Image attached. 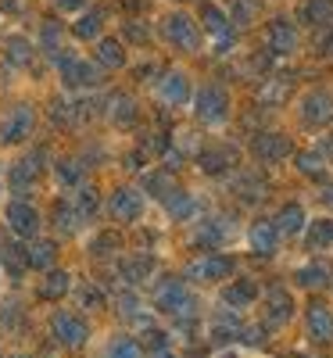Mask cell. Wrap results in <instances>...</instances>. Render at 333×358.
I'll return each instance as SVG.
<instances>
[{
	"mask_svg": "<svg viewBox=\"0 0 333 358\" xmlns=\"http://www.w3.org/2000/svg\"><path fill=\"white\" fill-rule=\"evenodd\" d=\"M54 176H57V183H65V187L83 183V169H79L72 158H65V162H54Z\"/></svg>",
	"mask_w": 333,
	"mask_h": 358,
	"instance_id": "obj_36",
	"label": "cell"
},
{
	"mask_svg": "<svg viewBox=\"0 0 333 358\" xmlns=\"http://www.w3.org/2000/svg\"><path fill=\"white\" fill-rule=\"evenodd\" d=\"M33 129H36V108L33 104H15L4 115V122H0V143L15 147V143L33 136Z\"/></svg>",
	"mask_w": 333,
	"mask_h": 358,
	"instance_id": "obj_6",
	"label": "cell"
},
{
	"mask_svg": "<svg viewBox=\"0 0 333 358\" xmlns=\"http://www.w3.org/2000/svg\"><path fill=\"white\" fill-rule=\"evenodd\" d=\"M333 18V0H305V8H301V22L309 25H323Z\"/></svg>",
	"mask_w": 333,
	"mask_h": 358,
	"instance_id": "obj_33",
	"label": "cell"
},
{
	"mask_svg": "<svg viewBox=\"0 0 333 358\" xmlns=\"http://www.w3.org/2000/svg\"><path fill=\"white\" fill-rule=\"evenodd\" d=\"M4 62L8 65H15V69H25L29 62H33V43H29L25 36H8L4 40Z\"/></svg>",
	"mask_w": 333,
	"mask_h": 358,
	"instance_id": "obj_26",
	"label": "cell"
},
{
	"mask_svg": "<svg viewBox=\"0 0 333 358\" xmlns=\"http://www.w3.org/2000/svg\"><path fill=\"white\" fill-rule=\"evenodd\" d=\"M40 43H43L47 54H57V47H62V25H57V22H43V29H40Z\"/></svg>",
	"mask_w": 333,
	"mask_h": 358,
	"instance_id": "obj_39",
	"label": "cell"
},
{
	"mask_svg": "<svg viewBox=\"0 0 333 358\" xmlns=\"http://www.w3.org/2000/svg\"><path fill=\"white\" fill-rule=\"evenodd\" d=\"M323 201H326V204H333V187H326V190H323Z\"/></svg>",
	"mask_w": 333,
	"mask_h": 358,
	"instance_id": "obj_46",
	"label": "cell"
},
{
	"mask_svg": "<svg viewBox=\"0 0 333 358\" xmlns=\"http://www.w3.org/2000/svg\"><path fill=\"white\" fill-rule=\"evenodd\" d=\"M262 315H265V326H272V330H280V326H287L294 319V294L287 287H269L262 294Z\"/></svg>",
	"mask_w": 333,
	"mask_h": 358,
	"instance_id": "obj_8",
	"label": "cell"
},
{
	"mask_svg": "<svg viewBox=\"0 0 333 358\" xmlns=\"http://www.w3.org/2000/svg\"><path fill=\"white\" fill-rule=\"evenodd\" d=\"M236 262L229 255H219V251H204L201 258H194L187 268H183V280L187 283H222L233 276Z\"/></svg>",
	"mask_w": 333,
	"mask_h": 358,
	"instance_id": "obj_2",
	"label": "cell"
},
{
	"mask_svg": "<svg viewBox=\"0 0 333 358\" xmlns=\"http://www.w3.org/2000/svg\"><path fill=\"white\" fill-rule=\"evenodd\" d=\"M72 290V276L65 268H50V273L40 280V297L43 301H62V297Z\"/></svg>",
	"mask_w": 333,
	"mask_h": 358,
	"instance_id": "obj_22",
	"label": "cell"
},
{
	"mask_svg": "<svg viewBox=\"0 0 333 358\" xmlns=\"http://www.w3.org/2000/svg\"><path fill=\"white\" fill-rule=\"evenodd\" d=\"M29 255V268H36V273H50L54 262H57V241H47V236H33L25 248Z\"/></svg>",
	"mask_w": 333,
	"mask_h": 358,
	"instance_id": "obj_17",
	"label": "cell"
},
{
	"mask_svg": "<svg viewBox=\"0 0 333 358\" xmlns=\"http://www.w3.org/2000/svg\"><path fill=\"white\" fill-rule=\"evenodd\" d=\"M57 76H62L65 86H97L101 65H90L79 54H65V57H57Z\"/></svg>",
	"mask_w": 333,
	"mask_h": 358,
	"instance_id": "obj_9",
	"label": "cell"
},
{
	"mask_svg": "<svg viewBox=\"0 0 333 358\" xmlns=\"http://www.w3.org/2000/svg\"><path fill=\"white\" fill-rule=\"evenodd\" d=\"M83 305H86V308H104V294H101V287H86V290H83Z\"/></svg>",
	"mask_w": 333,
	"mask_h": 358,
	"instance_id": "obj_43",
	"label": "cell"
},
{
	"mask_svg": "<svg viewBox=\"0 0 333 358\" xmlns=\"http://www.w3.org/2000/svg\"><path fill=\"white\" fill-rule=\"evenodd\" d=\"M155 308L162 315L176 319V322H183V319H194L197 315V297H194V290H190L187 280L169 276V280H162L155 287Z\"/></svg>",
	"mask_w": 333,
	"mask_h": 358,
	"instance_id": "obj_1",
	"label": "cell"
},
{
	"mask_svg": "<svg viewBox=\"0 0 333 358\" xmlns=\"http://www.w3.org/2000/svg\"><path fill=\"white\" fill-rule=\"evenodd\" d=\"M297 172L301 176H323L326 172V155L323 151H301L297 155Z\"/></svg>",
	"mask_w": 333,
	"mask_h": 358,
	"instance_id": "obj_35",
	"label": "cell"
},
{
	"mask_svg": "<svg viewBox=\"0 0 333 358\" xmlns=\"http://www.w3.org/2000/svg\"><path fill=\"white\" fill-rule=\"evenodd\" d=\"M118 315H122V319H143V301L133 290L118 294Z\"/></svg>",
	"mask_w": 333,
	"mask_h": 358,
	"instance_id": "obj_37",
	"label": "cell"
},
{
	"mask_svg": "<svg viewBox=\"0 0 333 358\" xmlns=\"http://www.w3.org/2000/svg\"><path fill=\"white\" fill-rule=\"evenodd\" d=\"M150 358H176V351H172V348H165V351H155Z\"/></svg>",
	"mask_w": 333,
	"mask_h": 358,
	"instance_id": "obj_45",
	"label": "cell"
},
{
	"mask_svg": "<svg viewBox=\"0 0 333 358\" xmlns=\"http://www.w3.org/2000/svg\"><path fill=\"white\" fill-rule=\"evenodd\" d=\"M50 337L62 344V348H83L90 341V322L76 312H65V308H57L50 315Z\"/></svg>",
	"mask_w": 333,
	"mask_h": 358,
	"instance_id": "obj_4",
	"label": "cell"
},
{
	"mask_svg": "<svg viewBox=\"0 0 333 358\" xmlns=\"http://www.w3.org/2000/svg\"><path fill=\"white\" fill-rule=\"evenodd\" d=\"M158 97L165 104H172V108H183L190 101V79H187V72H165L158 79Z\"/></svg>",
	"mask_w": 333,
	"mask_h": 358,
	"instance_id": "obj_14",
	"label": "cell"
},
{
	"mask_svg": "<svg viewBox=\"0 0 333 358\" xmlns=\"http://www.w3.org/2000/svg\"><path fill=\"white\" fill-rule=\"evenodd\" d=\"M309 248L312 251H330L333 248V219L309 222Z\"/></svg>",
	"mask_w": 333,
	"mask_h": 358,
	"instance_id": "obj_28",
	"label": "cell"
},
{
	"mask_svg": "<svg viewBox=\"0 0 333 358\" xmlns=\"http://www.w3.org/2000/svg\"><path fill=\"white\" fill-rule=\"evenodd\" d=\"M143 212V194L133 190V187H118L111 197H108V215L115 222H136Z\"/></svg>",
	"mask_w": 333,
	"mask_h": 358,
	"instance_id": "obj_10",
	"label": "cell"
},
{
	"mask_svg": "<svg viewBox=\"0 0 333 358\" xmlns=\"http://www.w3.org/2000/svg\"><path fill=\"white\" fill-rule=\"evenodd\" d=\"M90 251H94L97 258H104V255L118 251V233H101L97 241H94V248H90Z\"/></svg>",
	"mask_w": 333,
	"mask_h": 358,
	"instance_id": "obj_40",
	"label": "cell"
},
{
	"mask_svg": "<svg viewBox=\"0 0 333 358\" xmlns=\"http://www.w3.org/2000/svg\"><path fill=\"white\" fill-rule=\"evenodd\" d=\"M265 43H269L272 54H294V50H297V29H294L287 18H276V22L269 25Z\"/></svg>",
	"mask_w": 333,
	"mask_h": 358,
	"instance_id": "obj_18",
	"label": "cell"
},
{
	"mask_svg": "<svg viewBox=\"0 0 333 358\" xmlns=\"http://www.w3.org/2000/svg\"><path fill=\"white\" fill-rule=\"evenodd\" d=\"M0 262L8 265L11 276H22L25 268H29V255H25V248H18V244H0Z\"/></svg>",
	"mask_w": 333,
	"mask_h": 358,
	"instance_id": "obj_31",
	"label": "cell"
},
{
	"mask_svg": "<svg viewBox=\"0 0 333 358\" xmlns=\"http://www.w3.org/2000/svg\"><path fill=\"white\" fill-rule=\"evenodd\" d=\"M76 208H79L83 215H94V212H97V190H94V187H83V190H79Z\"/></svg>",
	"mask_w": 333,
	"mask_h": 358,
	"instance_id": "obj_41",
	"label": "cell"
},
{
	"mask_svg": "<svg viewBox=\"0 0 333 358\" xmlns=\"http://www.w3.org/2000/svg\"><path fill=\"white\" fill-rule=\"evenodd\" d=\"M280 229H276V222L272 219H258V222H251V229H248V244H251V251L255 255H262V258H272L276 255V248H280Z\"/></svg>",
	"mask_w": 333,
	"mask_h": 358,
	"instance_id": "obj_12",
	"label": "cell"
},
{
	"mask_svg": "<svg viewBox=\"0 0 333 358\" xmlns=\"http://www.w3.org/2000/svg\"><path fill=\"white\" fill-rule=\"evenodd\" d=\"M143 344H150V351H165L169 348V337L162 330H143Z\"/></svg>",
	"mask_w": 333,
	"mask_h": 358,
	"instance_id": "obj_42",
	"label": "cell"
},
{
	"mask_svg": "<svg viewBox=\"0 0 333 358\" xmlns=\"http://www.w3.org/2000/svg\"><path fill=\"white\" fill-rule=\"evenodd\" d=\"M290 155V143H287V136H280V133H262L258 140H255V158L258 162H283Z\"/></svg>",
	"mask_w": 333,
	"mask_h": 358,
	"instance_id": "obj_19",
	"label": "cell"
},
{
	"mask_svg": "<svg viewBox=\"0 0 333 358\" xmlns=\"http://www.w3.org/2000/svg\"><path fill=\"white\" fill-rule=\"evenodd\" d=\"M54 219H57L54 226L62 229V233H76V229L86 222V215L79 212L76 204H57V208H54Z\"/></svg>",
	"mask_w": 333,
	"mask_h": 358,
	"instance_id": "obj_32",
	"label": "cell"
},
{
	"mask_svg": "<svg viewBox=\"0 0 333 358\" xmlns=\"http://www.w3.org/2000/svg\"><path fill=\"white\" fill-rule=\"evenodd\" d=\"M83 4H86V0H54V8H62V11H76Z\"/></svg>",
	"mask_w": 333,
	"mask_h": 358,
	"instance_id": "obj_44",
	"label": "cell"
},
{
	"mask_svg": "<svg viewBox=\"0 0 333 358\" xmlns=\"http://www.w3.org/2000/svg\"><path fill=\"white\" fill-rule=\"evenodd\" d=\"M162 204H165L169 219H176V222H187V219H194V212H197V201H194L187 190H176V187L162 197Z\"/></svg>",
	"mask_w": 333,
	"mask_h": 358,
	"instance_id": "obj_20",
	"label": "cell"
},
{
	"mask_svg": "<svg viewBox=\"0 0 333 358\" xmlns=\"http://www.w3.org/2000/svg\"><path fill=\"white\" fill-rule=\"evenodd\" d=\"M197 108V118L204 126H222L226 118H229V94L222 86H215V83H208V86H201L197 90V101H194Z\"/></svg>",
	"mask_w": 333,
	"mask_h": 358,
	"instance_id": "obj_5",
	"label": "cell"
},
{
	"mask_svg": "<svg viewBox=\"0 0 333 358\" xmlns=\"http://www.w3.org/2000/svg\"><path fill=\"white\" fill-rule=\"evenodd\" d=\"M150 273H155V262H150L147 255H136V258H126L122 265H118V276H122L129 287H136V283H143Z\"/></svg>",
	"mask_w": 333,
	"mask_h": 358,
	"instance_id": "obj_24",
	"label": "cell"
},
{
	"mask_svg": "<svg viewBox=\"0 0 333 358\" xmlns=\"http://www.w3.org/2000/svg\"><path fill=\"white\" fill-rule=\"evenodd\" d=\"M305 334L316 344H333V308H326L323 301H312L305 308Z\"/></svg>",
	"mask_w": 333,
	"mask_h": 358,
	"instance_id": "obj_11",
	"label": "cell"
},
{
	"mask_svg": "<svg viewBox=\"0 0 333 358\" xmlns=\"http://www.w3.org/2000/svg\"><path fill=\"white\" fill-rule=\"evenodd\" d=\"M301 118H305L309 126H323L333 118V94L326 90H309L305 97H301Z\"/></svg>",
	"mask_w": 333,
	"mask_h": 358,
	"instance_id": "obj_13",
	"label": "cell"
},
{
	"mask_svg": "<svg viewBox=\"0 0 333 358\" xmlns=\"http://www.w3.org/2000/svg\"><path fill=\"white\" fill-rule=\"evenodd\" d=\"M229 165H233V155H229V151H204V155H201V169L211 172V176L222 172V169H229Z\"/></svg>",
	"mask_w": 333,
	"mask_h": 358,
	"instance_id": "obj_38",
	"label": "cell"
},
{
	"mask_svg": "<svg viewBox=\"0 0 333 358\" xmlns=\"http://www.w3.org/2000/svg\"><path fill=\"white\" fill-rule=\"evenodd\" d=\"M258 283L255 280H233L226 290H222V305L226 308H233V312H244V308H251L255 301H258Z\"/></svg>",
	"mask_w": 333,
	"mask_h": 358,
	"instance_id": "obj_15",
	"label": "cell"
},
{
	"mask_svg": "<svg viewBox=\"0 0 333 358\" xmlns=\"http://www.w3.org/2000/svg\"><path fill=\"white\" fill-rule=\"evenodd\" d=\"M201 18H204V29L215 36V43H219V47H229V40H233V22H229V15H226L219 4H204Z\"/></svg>",
	"mask_w": 333,
	"mask_h": 358,
	"instance_id": "obj_16",
	"label": "cell"
},
{
	"mask_svg": "<svg viewBox=\"0 0 333 358\" xmlns=\"http://www.w3.org/2000/svg\"><path fill=\"white\" fill-rule=\"evenodd\" d=\"M272 222H276V229L283 236H297L301 229H305V208H301V204H283L280 215L272 219Z\"/></svg>",
	"mask_w": 333,
	"mask_h": 358,
	"instance_id": "obj_25",
	"label": "cell"
},
{
	"mask_svg": "<svg viewBox=\"0 0 333 358\" xmlns=\"http://www.w3.org/2000/svg\"><path fill=\"white\" fill-rule=\"evenodd\" d=\"M104 358H143V348L133 337H111L104 348Z\"/></svg>",
	"mask_w": 333,
	"mask_h": 358,
	"instance_id": "obj_30",
	"label": "cell"
},
{
	"mask_svg": "<svg viewBox=\"0 0 333 358\" xmlns=\"http://www.w3.org/2000/svg\"><path fill=\"white\" fill-rule=\"evenodd\" d=\"M94 57H97L101 69H122L126 65V47L118 43V40H101L97 50H94Z\"/></svg>",
	"mask_w": 333,
	"mask_h": 358,
	"instance_id": "obj_27",
	"label": "cell"
},
{
	"mask_svg": "<svg viewBox=\"0 0 333 358\" xmlns=\"http://www.w3.org/2000/svg\"><path fill=\"white\" fill-rule=\"evenodd\" d=\"M194 241L201 244V248H222L226 241H229V226H226V219H208V222H201V229H197V236Z\"/></svg>",
	"mask_w": 333,
	"mask_h": 358,
	"instance_id": "obj_23",
	"label": "cell"
},
{
	"mask_svg": "<svg viewBox=\"0 0 333 358\" xmlns=\"http://www.w3.org/2000/svg\"><path fill=\"white\" fill-rule=\"evenodd\" d=\"M162 36H165V43H172L176 50H187V54L201 47V29L183 11H172V15L162 18Z\"/></svg>",
	"mask_w": 333,
	"mask_h": 358,
	"instance_id": "obj_3",
	"label": "cell"
},
{
	"mask_svg": "<svg viewBox=\"0 0 333 358\" xmlns=\"http://www.w3.org/2000/svg\"><path fill=\"white\" fill-rule=\"evenodd\" d=\"M4 219H8V229L18 236V241H33V236H40V226H43V219L33 208V201H25V197L8 201Z\"/></svg>",
	"mask_w": 333,
	"mask_h": 358,
	"instance_id": "obj_7",
	"label": "cell"
},
{
	"mask_svg": "<svg viewBox=\"0 0 333 358\" xmlns=\"http://www.w3.org/2000/svg\"><path fill=\"white\" fill-rule=\"evenodd\" d=\"M140 118V111H136V104H133V97H126V94H118V97H111V122L115 126H133Z\"/></svg>",
	"mask_w": 333,
	"mask_h": 358,
	"instance_id": "obj_29",
	"label": "cell"
},
{
	"mask_svg": "<svg viewBox=\"0 0 333 358\" xmlns=\"http://www.w3.org/2000/svg\"><path fill=\"white\" fill-rule=\"evenodd\" d=\"M101 25H104L101 11H90V15H83V18L72 25V33H76L79 40H101Z\"/></svg>",
	"mask_w": 333,
	"mask_h": 358,
	"instance_id": "obj_34",
	"label": "cell"
},
{
	"mask_svg": "<svg viewBox=\"0 0 333 358\" xmlns=\"http://www.w3.org/2000/svg\"><path fill=\"white\" fill-rule=\"evenodd\" d=\"M330 265H323V262H305V265H297V273H294V280H297V287H305V290H323L326 283H330Z\"/></svg>",
	"mask_w": 333,
	"mask_h": 358,
	"instance_id": "obj_21",
	"label": "cell"
}]
</instances>
